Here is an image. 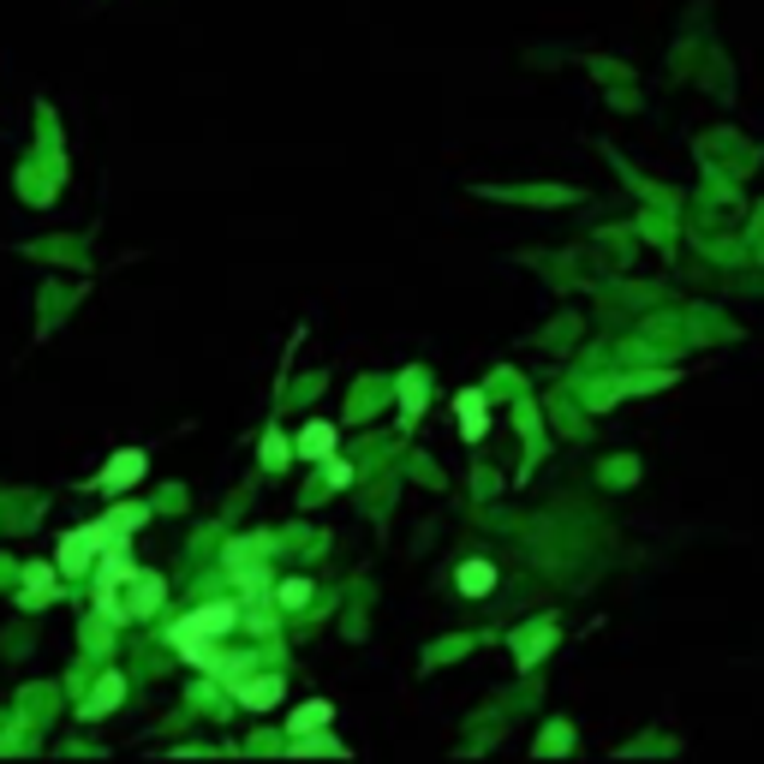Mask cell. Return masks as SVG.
I'll list each match as a JSON object with an SVG mask.
<instances>
[{
	"instance_id": "1",
	"label": "cell",
	"mask_w": 764,
	"mask_h": 764,
	"mask_svg": "<svg viewBox=\"0 0 764 764\" xmlns=\"http://www.w3.org/2000/svg\"><path fill=\"white\" fill-rule=\"evenodd\" d=\"M234 621H239L234 604H203V609H191L180 628H174V645H180L186 657H210V640L234 633Z\"/></svg>"
},
{
	"instance_id": "2",
	"label": "cell",
	"mask_w": 764,
	"mask_h": 764,
	"mask_svg": "<svg viewBox=\"0 0 764 764\" xmlns=\"http://www.w3.org/2000/svg\"><path fill=\"white\" fill-rule=\"evenodd\" d=\"M102 550H108V520L67 532V538H60V573H91V562Z\"/></svg>"
},
{
	"instance_id": "3",
	"label": "cell",
	"mask_w": 764,
	"mask_h": 764,
	"mask_svg": "<svg viewBox=\"0 0 764 764\" xmlns=\"http://www.w3.org/2000/svg\"><path fill=\"white\" fill-rule=\"evenodd\" d=\"M162 592H168V585L156 580V573H144V568H132L126 573V597L120 604H114V621H132V616H150V609L162 604Z\"/></svg>"
},
{
	"instance_id": "4",
	"label": "cell",
	"mask_w": 764,
	"mask_h": 764,
	"mask_svg": "<svg viewBox=\"0 0 764 764\" xmlns=\"http://www.w3.org/2000/svg\"><path fill=\"white\" fill-rule=\"evenodd\" d=\"M150 473V461H144V449H120V454H114V461L108 466H102V490H108V496H126V490H132V484L138 478H144Z\"/></svg>"
},
{
	"instance_id": "5",
	"label": "cell",
	"mask_w": 764,
	"mask_h": 764,
	"mask_svg": "<svg viewBox=\"0 0 764 764\" xmlns=\"http://www.w3.org/2000/svg\"><path fill=\"white\" fill-rule=\"evenodd\" d=\"M454 413H461V437L466 442H484V430H490V406H484V394L466 389L461 401H454Z\"/></svg>"
},
{
	"instance_id": "6",
	"label": "cell",
	"mask_w": 764,
	"mask_h": 764,
	"mask_svg": "<svg viewBox=\"0 0 764 764\" xmlns=\"http://www.w3.org/2000/svg\"><path fill=\"white\" fill-rule=\"evenodd\" d=\"M299 454H305V461H329V454H335V425H323V418H317V425H305Z\"/></svg>"
},
{
	"instance_id": "7",
	"label": "cell",
	"mask_w": 764,
	"mask_h": 764,
	"mask_svg": "<svg viewBox=\"0 0 764 764\" xmlns=\"http://www.w3.org/2000/svg\"><path fill=\"white\" fill-rule=\"evenodd\" d=\"M234 693L246 699L251 711H263V705H275V699H282V675H263V681H239Z\"/></svg>"
},
{
	"instance_id": "8",
	"label": "cell",
	"mask_w": 764,
	"mask_h": 764,
	"mask_svg": "<svg viewBox=\"0 0 764 764\" xmlns=\"http://www.w3.org/2000/svg\"><path fill=\"white\" fill-rule=\"evenodd\" d=\"M329 717H335V711H329V699H311V705H299V711L287 717V729H293V735H317Z\"/></svg>"
},
{
	"instance_id": "9",
	"label": "cell",
	"mask_w": 764,
	"mask_h": 764,
	"mask_svg": "<svg viewBox=\"0 0 764 764\" xmlns=\"http://www.w3.org/2000/svg\"><path fill=\"white\" fill-rule=\"evenodd\" d=\"M120 699H126V681H120V675H102L96 693H91V705H84V717H102V711H114Z\"/></svg>"
},
{
	"instance_id": "10",
	"label": "cell",
	"mask_w": 764,
	"mask_h": 764,
	"mask_svg": "<svg viewBox=\"0 0 764 764\" xmlns=\"http://www.w3.org/2000/svg\"><path fill=\"white\" fill-rule=\"evenodd\" d=\"M418 406H425V371H406L401 377V418L406 425L418 418Z\"/></svg>"
},
{
	"instance_id": "11",
	"label": "cell",
	"mask_w": 764,
	"mask_h": 764,
	"mask_svg": "<svg viewBox=\"0 0 764 764\" xmlns=\"http://www.w3.org/2000/svg\"><path fill=\"white\" fill-rule=\"evenodd\" d=\"M490 585H496V568H490V562H466V568H461V592H466V597L490 592Z\"/></svg>"
},
{
	"instance_id": "12",
	"label": "cell",
	"mask_w": 764,
	"mask_h": 764,
	"mask_svg": "<svg viewBox=\"0 0 764 764\" xmlns=\"http://www.w3.org/2000/svg\"><path fill=\"white\" fill-rule=\"evenodd\" d=\"M263 466H287V442H282V437L263 442Z\"/></svg>"
},
{
	"instance_id": "13",
	"label": "cell",
	"mask_w": 764,
	"mask_h": 764,
	"mask_svg": "<svg viewBox=\"0 0 764 764\" xmlns=\"http://www.w3.org/2000/svg\"><path fill=\"white\" fill-rule=\"evenodd\" d=\"M305 592H311L305 580H287V585H282V604H305Z\"/></svg>"
},
{
	"instance_id": "14",
	"label": "cell",
	"mask_w": 764,
	"mask_h": 764,
	"mask_svg": "<svg viewBox=\"0 0 764 764\" xmlns=\"http://www.w3.org/2000/svg\"><path fill=\"white\" fill-rule=\"evenodd\" d=\"M353 478V466L347 461H335V454H329V484H347Z\"/></svg>"
}]
</instances>
